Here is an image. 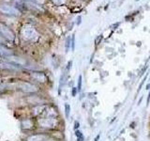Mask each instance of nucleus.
Listing matches in <instances>:
<instances>
[{"mask_svg":"<svg viewBox=\"0 0 150 141\" xmlns=\"http://www.w3.org/2000/svg\"><path fill=\"white\" fill-rule=\"evenodd\" d=\"M36 123L37 129L41 132H47V133L64 128V121L61 118L57 119V118L40 117L36 119Z\"/></svg>","mask_w":150,"mask_h":141,"instance_id":"nucleus-1","label":"nucleus"},{"mask_svg":"<svg viewBox=\"0 0 150 141\" xmlns=\"http://www.w3.org/2000/svg\"><path fill=\"white\" fill-rule=\"evenodd\" d=\"M16 88L25 94H34V93H41V88L39 85L33 83L32 81H19L16 84Z\"/></svg>","mask_w":150,"mask_h":141,"instance_id":"nucleus-2","label":"nucleus"},{"mask_svg":"<svg viewBox=\"0 0 150 141\" xmlns=\"http://www.w3.org/2000/svg\"><path fill=\"white\" fill-rule=\"evenodd\" d=\"M25 101L30 106L40 105H47V103H50L48 102V100H47V97L44 96V95H42L41 93L29 94V95L26 96Z\"/></svg>","mask_w":150,"mask_h":141,"instance_id":"nucleus-3","label":"nucleus"},{"mask_svg":"<svg viewBox=\"0 0 150 141\" xmlns=\"http://www.w3.org/2000/svg\"><path fill=\"white\" fill-rule=\"evenodd\" d=\"M29 77L31 78L33 83L39 85V86L46 85L49 81L47 74L44 72H41V70H32L29 73Z\"/></svg>","mask_w":150,"mask_h":141,"instance_id":"nucleus-4","label":"nucleus"},{"mask_svg":"<svg viewBox=\"0 0 150 141\" xmlns=\"http://www.w3.org/2000/svg\"><path fill=\"white\" fill-rule=\"evenodd\" d=\"M22 38L26 41L34 42L39 39V33L37 32L34 27L30 26H25L22 29Z\"/></svg>","mask_w":150,"mask_h":141,"instance_id":"nucleus-5","label":"nucleus"},{"mask_svg":"<svg viewBox=\"0 0 150 141\" xmlns=\"http://www.w3.org/2000/svg\"><path fill=\"white\" fill-rule=\"evenodd\" d=\"M42 117H48V118H61V115H60V112H59V109L58 107L56 106L54 103H50L47 105L46 106V109L44 111V114Z\"/></svg>","mask_w":150,"mask_h":141,"instance_id":"nucleus-6","label":"nucleus"},{"mask_svg":"<svg viewBox=\"0 0 150 141\" xmlns=\"http://www.w3.org/2000/svg\"><path fill=\"white\" fill-rule=\"evenodd\" d=\"M21 128L22 130L25 132H32L37 129V123H36V119L34 118H26L21 120Z\"/></svg>","mask_w":150,"mask_h":141,"instance_id":"nucleus-7","label":"nucleus"},{"mask_svg":"<svg viewBox=\"0 0 150 141\" xmlns=\"http://www.w3.org/2000/svg\"><path fill=\"white\" fill-rule=\"evenodd\" d=\"M0 34L8 41H14L15 40V34L13 33V31L3 23H0Z\"/></svg>","mask_w":150,"mask_h":141,"instance_id":"nucleus-8","label":"nucleus"},{"mask_svg":"<svg viewBox=\"0 0 150 141\" xmlns=\"http://www.w3.org/2000/svg\"><path fill=\"white\" fill-rule=\"evenodd\" d=\"M50 136V134L47 132H37V133H32L28 135L25 141H45Z\"/></svg>","mask_w":150,"mask_h":141,"instance_id":"nucleus-9","label":"nucleus"},{"mask_svg":"<svg viewBox=\"0 0 150 141\" xmlns=\"http://www.w3.org/2000/svg\"><path fill=\"white\" fill-rule=\"evenodd\" d=\"M0 13L8 16H18L20 15V11L14 7L8 4H1L0 5Z\"/></svg>","mask_w":150,"mask_h":141,"instance_id":"nucleus-10","label":"nucleus"},{"mask_svg":"<svg viewBox=\"0 0 150 141\" xmlns=\"http://www.w3.org/2000/svg\"><path fill=\"white\" fill-rule=\"evenodd\" d=\"M47 105H48V103H47ZM47 105L30 106V117L34 118V119H38V118L42 117L44 114V111L46 109Z\"/></svg>","mask_w":150,"mask_h":141,"instance_id":"nucleus-11","label":"nucleus"},{"mask_svg":"<svg viewBox=\"0 0 150 141\" xmlns=\"http://www.w3.org/2000/svg\"><path fill=\"white\" fill-rule=\"evenodd\" d=\"M13 55V52L11 50L8 49L7 47H5L3 44H0V56H11Z\"/></svg>","mask_w":150,"mask_h":141,"instance_id":"nucleus-12","label":"nucleus"},{"mask_svg":"<svg viewBox=\"0 0 150 141\" xmlns=\"http://www.w3.org/2000/svg\"><path fill=\"white\" fill-rule=\"evenodd\" d=\"M26 5L31 9H37V11H43V9L41 8L40 4H38L35 0H26Z\"/></svg>","mask_w":150,"mask_h":141,"instance_id":"nucleus-13","label":"nucleus"},{"mask_svg":"<svg viewBox=\"0 0 150 141\" xmlns=\"http://www.w3.org/2000/svg\"><path fill=\"white\" fill-rule=\"evenodd\" d=\"M74 135L76 137V141H86V136L80 129L74 131Z\"/></svg>","mask_w":150,"mask_h":141,"instance_id":"nucleus-14","label":"nucleus"},{"mask_svg":"<svg viewBox=\"0 0 150 141\" xmlns=\"http://www.w3.org/2000/svg\"><path fill=\"white\" fill-rule=\"evenodd\" d=\"M69 49H71V36L67 37L65 41V52L66 53H69Z\"/></svg>","mask_w":150,"mask_h":141,"instance_id":"nucleus-15","label":"nucleus"},{"mask_svg":"<svg viewBox=\"0 0 150 141\" xmlns=\"http://www.w3.org/2000/svg\"><path fill=\"white\" fill-rule=\"evenodd\" d=\"M64 110H65V117H66V119L69 120V116H70V111H71V107H70V105H69V103H65Z\"/></svg>","mask_w":150,"mask_h":141,"instance_id":"nucleus-16","label":"nucleus"},{"mask_svg":"<svg viewBox=\"0 0 150 141\" xmlns=\"http://www.w3.org/2000/svg\"><path fill=\"white\" fill-rule=\"evenodd\" d=\"M148 74H149V73L147 72L146 73H145V76L142 79V81H141V83H140V85H139V87H138V89H137V91H136V94H135V98L137 97V95L139 94V92L141 91V89L143 88V86L144 85V82L146 81V78H147V76H148Z\"/></svg>","mask_w":150,"mask_h":141,"instance_id":"nucleus-17","label":"nucleus"},{"mask_svg":"<svg viewBox=\"0 0 150 141\" xmlns=\"http://www.w3.org/2000/svg\"><path fill=\"white\" fill-rule=\"evenodd\" d=\"M77 89H78V92L79 94L81 93L83 90V75L82 74H80L79 76H78V80H77Z\"/></svg>","mask_w":150,"mask_h":141,"instance_id":"nucleus-18","label":"nucleus"},{"mask_svg":"<svg viewBox=\"0 0 150 141\" xmlns=\"http://www.w3.org/2000/svg\"><path fill=\"white\" fill-rule=\"evenodd\" d=\"M147 70H148V66H147V64H145V65L144 66V67H143L142 69H141L140 73H139V74H138V77H142L144 73H147Z\"/></svg>","mask_w":150,"mask_h":141,"instance_id":"nucleus-19","label":"nucleus"},{"mask_svg":"<svg viewBox=\"0 0 150 141\" xmlns=\"http://www.w3.org/2000/svg\"><path fill=\"white\" fill-rule=\"evenodd\" d=\"M70 93H71V96L73 98H75L77 95H79V92H78V89H77V87H72L71 88V90H70Z\"/></svg>","mask_w":150,"mask_h":141,"instance_id":"nucleus-20","label":"nucleus"},{"mask_svg":"<svg viewBox=\"0 0 150 141\" xmlns=\"http://www.w3.org/2000/svg\"><path fill=\"white\" fill-rule=\"evenodd\" d=\"M80 127H81V123H80V121L78 120H75L74 122H73V131L79 130Z\"/></svg>","mask_w":150,"mask_h":141,"instance_id":"nucleus-21","label":"nucleus"},{"mask_svg":"<svg viewBox=\"0 0 150 141\" xmlns=\"http://www.w3.org/2000/svg\"><path fill=\"white\" fill-rule=\"evenodd\" d=\"M72 60H69V62L67 63V66H66V68H65V70L68 73H69V72H70V70H71V68H72Z\"/></svg>","mask_w":150,"mask_h":141,"instance_id":"nucleus-22","label":"nucleus"},{"mask_svg":"<svg viewBox=\"0 0 150 141\" xmlns=\"http://www.w3.org/2000/svg\"><path fill=\"white\" fill-rule=\"evenodd\" d=\"M120 22H116V23H115V24H112V25L111 26V29L114 31V30H116L117 28L119 27V26H120Z\"/></svg>","mask_w":150,"mask_h":141,"instance_id":"nucleus-23","label":"nucleus"},{"mask_svg":"<svg viewBox=\"0 0 150 141\" xmlns=\"http://www.w3.org/2000/svg\"><path fill=\"white\" fill-rule=\"evenodd\" d=\"M71 51H75V34L71 35Z\"/></svg>","mask_w":150,"mask_h":141,"instance_id":"nucleus-24","label":"nucleus"},{"mask_svg":"<svg viewBox=\"0 0 150 141\" xmlns=\"http://www.w3.org/2000/svg\"><path fill=\"white\" fill-rule=\"evenodd\" d=\"M102 40H103V35L101 34V35H100V36H98V37L97 38V39H96V41H95V45L98 46V45L101 42Z\"/></svg>","mask_w":150,"mask_h":141,"instance_id":"nucleus-25","label":"nucleus"},{"mask_svg":"<svg viewBox=\"0 0 150 141\" xmlns=\"http://www.w3.org/2000/svg\"><path fill=\"white\" fill-rule=\"evenodd\" d=\"M82 24V16L81 15H79V16H77V18H76V25L77 26H80Z\"/></svg>","mask_w":150,"mask_h":141,"instance_id":"nucleus-26","label":"nucleus"},{"mask_svg":"<svg viewBox=\"0 0 150 141\" xmlns=\"http://www.w3.org/2000/svg\"><path fill=\"white\" fill-rule=\"evenodd\" d=\"M52 1H53L56 5H62L64 3L65 0H52Z\"/></svg>","mask_w":150,"mask_h":141,"instance_id":"nucleus-27","label":"nucleus"},{"mask_svg":"<svg viewBox=\"0 0 150 141\" xmlns=\"http://www.w3.org/2000/svg\"><path fill=\"white\" fill-rule=\"evenodd\" d=\"M100 137H101V134H100V133H98V134L95 136V137H94L93 141H100Z\"/></svg>","mask_w":150,"mask_h":141,"instance_id":"nucleus-28","label":"nucleus"},{"mask_svg":"<svg viewBox=\"0 0 150 141\" xmlns=\"http://www.w3.org/2000/svg\"><path fill=\"white\" fill-rule=\"evenodd\" d=\"M7 41L5 40V38L0 34V44H3V43H5V42H6Z\"/></svg>","mask_w":150,"mask_h":141,"instance_id":"nucleus-29","label":"nucleus"},{"mask_svg":"<svg viewBox=\"0 0 150 141\" xmlns=\"http://www.w3.org/2000/svg\"><path fill=\"white\" fill-rule=\"evenodd\" d=\"M150 103V91H148V94H147V99H146V106L149 105Z\"/></svg>","mask_w":150,"mask_h":141,"instance_id":"nucleus-30","label":"nucleus"},{"mask_svg":"<svg viewBox=\"0 0 150 141\" xmlns=\"http://www.w3.org/2000/svg\"><path fill=\"white\" fill-rule=\"evenodd\" d=\"M145 90L150 91V82L148 84H146V86H145Z\"/></svg>","mask_w":150,"mask_h":141,"instance_id":"nucleus-31","label":"nucleus"},{"mask_svg":"<svg viewBox=\"0 0 150 141\" xmlns=\"http://www.w3.org/2000/svg\"><path fill=\"white\" fill-rule=\"evenodd\" d=\"M143 99H144V96H142V97H141V98L139 99V100H138V102H137V105H141V103H142Z\"/></svg>","mask_w":150,"mask_h":141,"instance_id":"nucleus-32","label":"nucleus"},{"mask_svg":"<svg viewBox=\"0 0 150 141\" xmlns=\"http://www.w3.org/2000/svg\"><path fill=\"white\" fill-rule=\"evenodd\" d=\"M141 43H142V42H141V41H138L137 43H136V45H137V46H139V47H140L141 45H142V44H141Z\"/></svg>","mask_w":150,"mask_h":141,"instance_id":"nucleus-33","label":"nucleus"},{"mask_svg":"<svg viewBox=\"0 0 150 141\" xmlns=\"http://www.w3.org/2000/svg\"><path fill=\"white\" fill-rule=\"evenodd\" d=\"M108 6H109V5H108V4H107V5H106V6L104 7V9H105V11H106V9H108Z\"/></svg>","mask_w":150,"mask_h":141,"instance_id":"nucleus-34","label":"nucleus"},{"mask_svg":"<svg viewBox=\"0 0 150 141\" xmlns=\"http://www.w3.org/2000/svg\"><path fill=\"white\" fill-rule=\"evenodd\" d=\"M135 1H140V0H135Z\"/></svg>","mask_w":150,"mask_h":141,"instance_id":"nucleus-35","label":"nucleus"}]
</instances>
